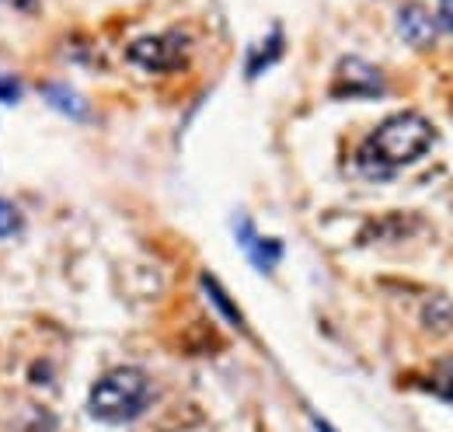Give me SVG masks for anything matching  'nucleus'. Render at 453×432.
<instances>
[{
	"mask_svg": "<svg viewBox=\"0 0 453 432\" xmlns=\"http://www.w3.org/2000/svg\"><path fill=\"white\" fill-rule=\"evenodd\" d=\"M436 21H440V28H447V32H453V0H440Z\"/></svg>",
	"mask_w": 453,
	"mask_h": 432,
	"instance_id": "12",
	"label": "nucleus"
},
{
	"mask_svg": "<svg viewBox=\"0 0 453 432\" xmlns=\"http://www.w3.org/2000/svg\"><path fill=\"white\" fill-rule=\"evenodd\" d=\"M46 98L53 102V108L66 112V115H77V119L88 112V105L81 102V95H73L70 88H59V84H50V88H46Z\"/></svg>",
	"mask_w": 453,
	"mask_h": 432,
	"instance_id": "8",
	"label": "nucleus"
},
{
	"mask_svg": "<svg viewBox=\"0 0 453 432\" xmlns=\"http://www.w3.org/2000/svg\"><path fill=\"white\" fill-rule=\"evenodd\" d=\"M18 98H21V84H18L14 77H4V73H0V102L11 105V102H18Z\"/></svg>",
	"mask_w": 453,
	"mask_h": 432,
	"instance_id": "11",
	"label": "nucleus"
},
{
	"mask_svg": "<svg viewBox=\"0 0 453 432\" xmlns=\"http://www.w3.org/2000/svg\"><path fill=\"white\" fill-rule=\"evenodd\" d=\"M384 91V77L377 66H370L366 59H342L339 73H335V84H332V95L335 98H373Z\"/></svg>",
	"mask_w": 453,
	"mask_h": 432,
	"instance_id": "4",
	"label": "nucleus"
},
{
	"mask_svg": "<svg viewBox=\"0 0 453 432\" xmlns=\"http://www.w3.org/2000/svg\"><path fill=\"white\" fill-rule=\"evenodd\" d=\"M154 397V387L143 370L136 366H115L105 377L91 387V397H88V412L98 419V422H109V426H122V422H133L136 415L147 412Z\"/></svg>",
	"mask_w": 453,
	"mask_h": 432,
	"instance_id": "2",
	"label": "nucleus"
},
{
	"mask_svg": "<svg viewBox=\"0 0 453 432\" xmlns=\"http://www.w3.org/2000/svg\"><path fill=\"white\" fill-rule=\"evenodd\" d=\"M237 237H241L244 255L258 266V272H273V266L283 258V244H280V241H273V237H258V234H255V227H251L248 220H241V223H237Z\"/></svg>",
	"mask_w": 453,
	"mask_h": 432,
	"instance_id": "6",
	"label": "nucleus"
},
{
	"mask_svg": "<svg viewBox=\"0 0 453 432\" xmlns=\"http://www.w3.org/2000/svg\"><path fill=\"white\" fill-rule=\"evenodd\" d=\"M21 230V213L18 206H11L7 199H0V237H11Z\"/></svg>",
	"mask_w": 453,
	"mask_h": 432,
	"instance_id": "10",
	"label": "nucleus"
},
{
	"mask_svg": "<svg viewBox=\"0 0 453 432\" xmlns=\"http://www.w3.org/2000/svg\"><path fill=\"white\" fill-rule=\"evenodd\" d=\"M429 390H433L436 397H443V401L453 405V359H443V363L429 374Z\"/></svg>",
	"mask_w": 453,
	"mask_h": 432,
	"instance_id": "9",
	"label": "nucleus"
},
{
	"mask_svg": "<svg viewBox=\"0 0 453 432\" xmlns=\"http://www.w3.org/2000/svg\"><path fill=\"white\" fill-rule=\"evenodd\" d=\"M436 143V126L418 112H397L384 119L359 147V167L373 178H388L429 154Z\"/></svg>",
	"mask_w": 453,
	"mask_h": 432,
	"instance_id": "1",
	"label": "nucleus"
},
{
	"mask_svg": "<svg viewBox=\"0 0 453 432\" xmlns=\"http://www.w3.org/2000/svg\"><path fill=\"white\" fill-rule=\"evenodd\" d=\"M203 289H206V293H210V300H213V304H217V307L224 311L226 321L234 324V328H244V318H241V311H237V307L230 304L226 289L220 286V282H217V279H213V275H203Z\"/></svg>",
	"mask_w": 453,
	"mask_h": 432,
	"instance_id": "7",
	"label": "nucleus"
},
{
	"mask_svg": "<svg viewBox=\"0 0 453 432\" xmlns=\"http://www.w3.org/2000/svg\"><path fill=\"white\" fill-rule=\"evenodd\" d=\"M397 28H401L404 42L426 50V46H433V39H436V32H440V21H436L422 4H404L401 14H397Z\"/></svg>",
	"mask_w": 453,
	"mask_h": 432,
	"instance_id": "5",
	"label": "nucleus"
},
{
	"mask_svg": "<svg viewBox=\"0 0 453 432\" xmlns=\"http://www.w3.org/2000/svg\"><path fill=\"white\" fill-rule=\"evenodd\" d=\"M188 39L181 32H165V35H147V39H136L129 46V59L143 70H154V73H168V70H178L185 63V46Z\"/></svg>",
	"mask_w": 453,
	"mask_h": 432,
	"instance_id": "3",
	"label": "nucleus"
}]
</instances>
